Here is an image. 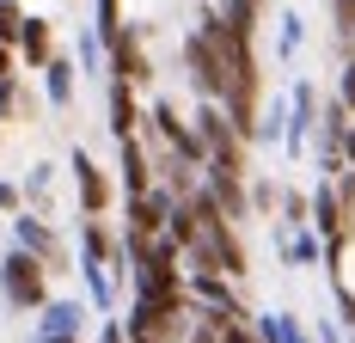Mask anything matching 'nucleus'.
I'll return each instance as SVG.
<instances>
[{"mask_svg": "<svg viewBox=\"0 0 355 343\" xmlns=\"http://www.w3.org/2000/svg\"><path fill=\"white\" fill-rule=\"evenodd\" d=\"M190 208H196V258H202L209 270L245 276V245H239V233H233V215L214 203L209 190H196Z\"/></svg>", "mask_w": 355, "mask_h": 343, "instance_id": "obj_1", "label": "nucleus"}, {"mask_svg": "<svg viewBox=\"0 0 355 343\" xmlns=\"http://www.w3.org/2000/svg\"><path fill=\"white\" fill-rule=\"evenodd\" d=\"M184 62H190V74H196L202 99H227V62H220V49H214V37L202 31V25L184 37Z\"/></svg>", "mask_w": 355, "mask_h": 343, "instance_id": "obj_2", "label": "nucleus"}, {"mask_svg": "<svg viewBox=\"0 0 355 343\" xmlns=\"http://www.w3.org/2000/svg\"><path fill=\"white\" fill-rule=\"evenodd\" d=\"M196 135H202V147H209V160H233L239 166V129H233V117L220 110V99H209L202 110H196Z\"/></svg>", "mask_w": 355, "mask_h": 343, "instance_id": "obj_3", "label": "nucleus"}, {"mask_svg": "<svg viewBox=\"0 0 355 343\" xmlns=\"http://www.w3.org/2000/svg\"><path fill=\"white\" fill-rule=\"evenodd\" d=\"M202 172H209V196L227 208L233 221H245V184H239V172H245V166H233V160H209Z\"/></svg>", "mask_w": 355, "mask_h": 343, "instance_id": "obj_4", "label": "nucleus"}, {"mask_svg": "<svg viewBox=\"0 0 355 343\" xmlns=\"http://www.w3.org/2000/svg\"><path fill=\"white\" fill-rule=\"evenodd\" d=\"M6 294H12L19 307H37V301H43V270H37V258H25V251L6 258Z\"/></svg>", "mask_w": 355, "mask_h": 343, "instance_id": "obj_5", "label": "nucleus"}, {"mask_svg": "<svg viewBox=\"0 0 355 343\" xmlns=\"http://www.w3.org/2000/svg\"><path fill=\"white\" fill-rule=\"evenodd\" d=\"M166 208H172V196H159V190H141L135 203H129V240H159V227H166Z\"/></svg>", "mask_w": 355, "mask_h": 343, "instance_id": "obj_6", "label": "nucleus"}, {"mask_svg": "<svg viewBox=\"0 0 355 343\" xmlns=\"http://www.w3.org/2000/svg\"><path fill=\"white\" fill-rule=\"evenodd\" d=\"M110 43V56H116V80H129V86H141V80H153L147 74V56H141V43L129 31H116V37H105Z\"/></svg>", "mask_w": 355, "mask_h": 343, "instance_id": "obj_7", "label": "nucleus"}, {"mask_svg": "<svg viewBox=\"0 0 355 343\" xmlns=\"http://www.w3.org/2000/svg\"><path fill=\"white\" fill-rule=\"evenodd\" d=\"M73 178H80V203H86V215H98V208L110 203V184H105V172L92 166L86 153H73Z\"/></svg>", "mask_w": 355, "mask_h": 343, "instance_id": "obj_8", "label": "nucleus"}, {"mask_svg": "<svg viewBox=\"0 0 355 343\" xmlns=\"http://www.w3.org/2000/svg\"><path fill=\"white\" fill-rule=\"evenodd\" d=\"M110 129L129 141V129H135V86L129 80H110Z\"/></svg>", "mask_w": 355, "mask_h": 343, "instance_id": "obj_9", "label": "nucleus"}, {"mask_svg": "<svg viewBox=\"0 0 355 343\" xmlns=\"http://www.w3.org/2000/svg\"><path fill=\"white\" fill-rule=\"evenodd\" d=\"M123 184H129V196L153 190V172H147V153L135 147V141H123Z\"/></svg>", "mask_w": 355, "mask_h": 343, "instance_id": "obj_10", "label": "nucleus"}, {"mask_svg": "<svg viewBox=\"0 0 355 343\" xmlns=\"http://www.w3.org/2000/svg\"><path fill=\"white\" fill-rule=\"evenodd\" d=\"M313 215H319V233H324L331 245L343 240V208H337V190H331V184H324L319 196H313Z\"/></svg>", "mask_w": 355, "mask_h": 343, "instance_id": "obj_11", "label": "nucleus"}, {"mask_svg": "<svg viewBox=\"0 0 355 343\" xmlns=\"http://www.w3.org/2000/svg\"><path fill=\"white\" fill-rule=\"evenodd\" d=\"M19 56L25 62H49V25L43 19H25L19 25Z\"/></svg>", "mask_w": 355, "mask_h": 343, "instance_id": "obj_12", "label": "nucleus"}, {"mask_svg": "<svg viewBox=\"0 0 355 343\" xmlns=\"http://www.w3.org/2000/svg\"><path fill=\"white\" fill-rule=\"evenodd\" d=\"M306 123H313V92L294 86V123H288V147H306Z\"/></svg>", "mask_w": 355, "mask_h": 343, "instance_id": "obj_13", "label": "nucleus"}, {"mask_svg": "<svg viewBox=\"0 0 355 343\" xmlns=\"http://www.w3.org/2000/svg\"><path fill=\"white\" fill-rule=\"evenodd\" d=\"M43 80H49V99H55V104L73 99V68H68V62H55V56H49V62H43Z\"/></svg>", "mask_w": 355, "mask_h": 343, "instance_id": "obj_14", "label": "nucleus"}, {"mask_svg": "<svg viewBox=\"0 0 355 343\" xmlns=\"http://www.w3.org/2000/svg\"><path fill=\"white\" fill-rule=\"evenodd\" d=\"M257 331H263V343H306V337H300V325H294L288 312H270Z\"/></svg>", "mask_w": 355, "mask_h": 343, "instance_id": "obj_15", "label": "nucleus"}, {"mask_svg": "<svg viewBox=\"0 0 355 343\" xmlns=\"http://www.w3.org/2000/svg\"><path fill=\"white\" fill-rule=\"evenodd\" d=\"M220 19H227V25H233V31H257V0H227V6H220Z\"/></svg>", "mask_w": 355, "mask_h": 343, "instance_id": "obj_16", "label": "nucleus"}, {"mask_svg": "<svg viewBox=\"0 0 355 343\" xmlns=\"http://www.w3.org/2000/svg\"><path fill=\"white\" fill-rule=\"evenodd\" d=\"M19 25H25L19 0H0V43H19Z\"/></svg>", "mask_w": 355, "mask_h": 343, "instance_id": "obj_17", "label": "nucleus"}, {"mask_svg": "<svg viewBox=\"0 0 355 343\" xmlns=\"http://www.w3.org/2000/svg\"><path fill=\"white\" fill-rule=\"evenodd\" d=\"M73 319H80L73 307H49V337H68V331H73Z\"/></svg>", "mask_w": 355, "mask_h": 343, "instance_id": "obj_18", "label": "nucleus"}, {"mask_svg": "<svg viewBox=\"0 0 355 343\" xmlns=\"http://www.w3.org/2000/svg\"><path fill=\"white\" fill-rule=\"evenodd\" d=\"M331 6H337V31L355 43V0H331Z\"/></svg>", "mask_w": 355, "mask_h": 343, "instance_id": "obj_19", "label": "nucleus"}, {"mask_svg": "<svg viewBox=\"0 0 355 343\" xmlns=\"http://www.w3.org/2000/svg\"><path fill=\"white\" fill-rule=\"evenodd\" d=\"M276 49H282V62L300 49V19H282V43H276Z\"/></svg>", "mask_w": 355, "mask_h": 343, "instance_id": "obj_20", "label": "nucleus"}, {"mask_svg": "<svg viewBox=\"0 0 355 343\" xmlns=\"http://www.w3.org/2000/svg\"><path fill=\"white\" fill-rule=\"evenodd\" d=\"M220 343H257V337H251L239 319H220Z\"/></svg>", "mask_w": 355, "mask_h": 343, "instance_id": "obj_21", "label": "nucleus"}, {"mask_svg": "<svg viewBox=\"0 0 355 343\" xmlns=\"http://www.w3.org/2000/svg\"><path fill=\"white\" fill-rule=\"evenodd\" d=\"M337 104H343V110H355V62L343 68V86H337Z\"/></svg>", "mask_w": 355, "mask_h": 343, "instance_id": "obj_22", "label": "nucleus"}, {"mask_svg": "<svg viewBox=\"0 0 355 343\" xmlns=\"http://www.w3.org/2000/svg\"><path fill=\"white\" fill-rule=\"evenodd\" d=\"M12 74V43H0V80Z\"/></svg>", "mask_w": 355, "mask_h": 343, "instance_id": "obj_23", "label": "nucleus"}, {"mask_svg": "<svg viewBox=\"0 0 355 343\" xmlns=\"http://www.w3.org/2000/svg\"><path fill=\"white\" fill-rule=\"evenodd\" d=\"M49 343H73V337H49Z\"/></svg>", "mask_w": 355, "mask_h": 343, "instance_id": "obj_24", "label": "nucleus"}]
</instances>
